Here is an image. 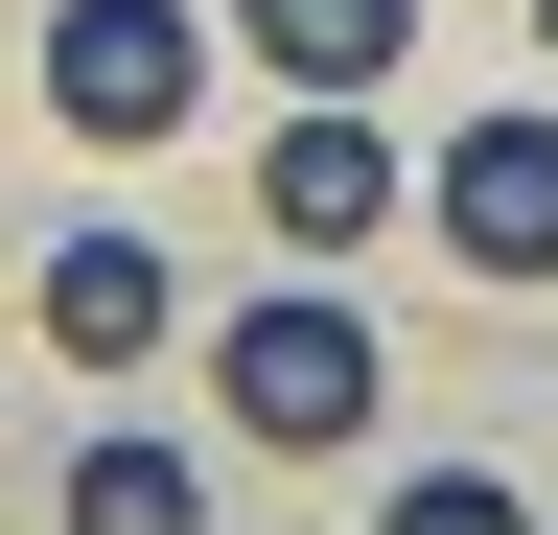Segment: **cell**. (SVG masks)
Listing matches in <instances>:
<instances>
[{
    "mask_svg": "<svg viewBox=\"0 0 558 535\" xmlns=\"http://www.w3.org/2000/svg\"><path fill=\"white\" fill-rule=\"evenodd\" d=\"M209 396H233V442L349 465V442H373V396H396V350H373V303L279 280V303H233V326H209Z\"/></svg>",
    "mask_w": 558,
    "mask_h": 535,
    "instance_id": "1",
    "label": "cell"
},
{
    "mask_svg": "<svg viewBox=\"0 0 558 535\" xmlns=\"http://www.w3.org/2000/svg\"><path fill=\"white\" fill-rule=\"evenodd\" d=\"M47 117L94 163L186 141V117H209V24H186V0H47Z\"/></svg>",
    "mask_w": 558,
    "mask_h": 535,
    "instance_id": "2",
    "label": "cell"
},
{
    "mask_svg": "<svg viewBox=\"0 0 558 535\" xmlns=\"http://www.w3.org/2000/svg\"><path fill=\"white\" fill-rule=\"evenodd\" d=\"M396 210H418V163H396V117H373V94H303V117L256 141V233L303 256V280H349Z\"/></svg>",
    "mask_w": 558,
    "mask_h": 535,
    "instance_id": "3",
    "label": "cell"
},
{
    "mask_svg": "<svg viewBox=\"0 0 558 535\" xmlns=\"http://www.w3.org/2000/svg\"><path fill=\"white\" fill-rule=\"evenodd\" d=\"M418 210H442L465 280H558V117H465V141L418 163Z\"/></svg>",
    "mask_w": 558,
    "mask_h": 535,
    "instance_id": "4",
    "label": "cell"
},
{
    "mask_svg": "<svg viewBox=\"0 0 558 535\" xmlns=\"http://www.w3.org/2000/svg\"><path fill=\"white\" fill-rule=\"evenodd\" d=\"M163 326H186V280H163V233H47V350L70 373H140V350H163Z\"/></svg>",
    "mask_w": 558,
    "mask_h": 535,
    "instance_id": "5",
    "label": "cell"
},
{
    "mask_svg": "<svg viewBox=\"0 0 558 535\" xmlns=\"http://www.w3.org/2000/svg\"><path fill=\"white\" fill-rule=\"evenodd\" d=\"M233 47L279 94H396V47H418V0H233Z\"/></svg>",
    "mask_w": 558,
    "mask_h": 535,
    "instance_id": "6",
    "label": "cell"
},
{
    "mask_svg": "<svg viewBox=\"0 0 558 535\" xmlns=\"http://www.w3.org/2000/svg\"><path fill=\"white\" fill-rule=\"evenodd\" d=\"M70 535H209V465L163 420H117V442H70Z\"/></svg>",
    "mask_w": 558,
    "mask_h": 535,
    "instance_id": "7",
    "label": "cell"
},
{
    "mask_svg": "<svg viewBox=\"0 0 558 535\" xmlns=\"http://www.w3.org/2000/svg\"><path fill=\"white\" fill-rule=\"evenodd\" d=\"M373 535H535V512H512V489H488V465H418V489H396Z\"/></svg>",
    "mask_w": 558,
    "mask_h": 535,
    "instance_id": "8",
    "label": "cell"
},
{
    "mask_svg": "<svg viewBox=\"0 0 558 535\" xmlns=\"http://www.w3.org/2000/svg\"><path fill=\"white\" fill-rule=\"evenodd\" d=\"M535 47H558V0H535Z\"/></svg>",
    "mask_w": 558,
    "mask_h": 535,
    "instance_id": "9",
    "label": "cell"
}]
</instances>
